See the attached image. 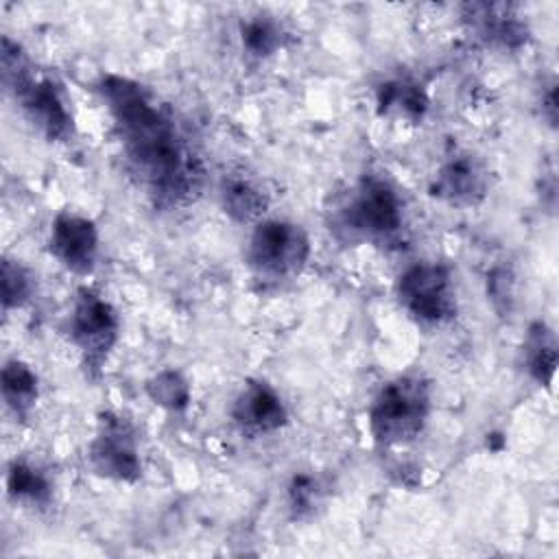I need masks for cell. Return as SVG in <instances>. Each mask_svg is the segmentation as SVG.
<instances>
[{
  "instance_id": "obj_8",
  "label": "cell",
  "mask_w": 559,
  "mask_h": 559,
  "mask_svg": "<svg viewBox=\"0 0 559 559\" xmlns=\"http://www.w3.org/2000/svg\"><path fill=\"white\" fill-rule=\"evenodd\" d=\"M90 465L96 474L133 483L140 478L142 463L138 454V441L131 424L114 413H105L98 421V432L90 443Z\"/></svg>"
},
{
  "instance_id": "obj_5",
  "label": "cell",
  "mask_w": 559,
  "mask_h": 559,
  "mask_svg": "<svg viewBox=\"0 0 559 559\" xmlns=\"http://www.w3.org/2000/svg\"><path fill=\"white\" fill-rule=\"evenodd\" d=\"M310 258L308 234L290 221H260L247 245L249 266L266 280H288L301 273Z\"/></svg>"
},
{
  "instance_id": "obj_1",
  "label": "cell",
  "mask_w": 559,
  "mask_h": 559,
  "mask_svg": "<svg viewBox=\"0 0 559 559\" xmlns=\"http://www.w3.org/2000/svg\"><path fill=\"white\" fill-rule=\"evenodd\" d=\"M100 94L133 177L157 203L177 205L190 199L201 186V164L170 111L124 76H105Z\"/></svg>"
},
{
  "instance_id": "obj_9",
  "label": "cell",
  "mask_w": 559,
  "mask_h": 559,
  "mask_svg": "<svg viewBox=\"0 0 559 559\" xmlns=\"http://www.w3.org/2000/svg\"><path fill=\"white\" fill-rule=\"evenodd\" d=\"M50 253L72 273L85 275L94 269L98 251V231L85 216L63 212L50 227Z\"/></svg>"
},
{
  "instance_id": "obj_19",
  "label": "cell",
  "mask_w": 559,
  "mask_h": 559,
  "mask_svg": "<svg viewBox=\"0 0 559 559\" xmlns=\"http://www.w3.org/2000/svg\"><path fill=\"white\" fill-rule=\"evenodd\" d=\"M151 400L168 411H179L190 400L188 382L177 371H162L157 373L146 386Z\"/></svg>"
},
{
  "instance_id": "obj_10",
  "label": "cell",
  "mask_w": 559,
  "mask_h": 559,
  "mask_svg": "<svg viewBox=\"0 0 559 559\" xmlns=\"http://www.w3.org/2000/svg\"><path fill=\"white\" fill-rule=\"evenodd\" d=\"M231 417L247 435H269L286 424L288 413L280 395L269 384L249 382L238 393L231 406Z\"/></svg>"
},
{
  "instance_id": "obj_6",
  "label": "cell",
  "mask_w": 559,
  "mask_h": 559,
  "mask_svg": "<svg viewBox=\"0 0 559 559\" xmlns=\"http://www.w3.org/2000/svg\"><path fill=\"white\" fill-rule=\"evenodd\" d=\"M402 308L424 325H441L456 314V293L452 275L437 262H417L397 280Z\"/></svg>"
},
{
  "instance_id": "obj_21",
  "label": "cell",
  "mask_w": 559,
  "mask_h": 559,
  "mask_svg": "<svg viewBox=\"0 0 559 559\" xmlns=\"http://www.w3.org/2000/svg\"><path fill=\"white\" fill-rule=\"evenodd\" d=\"M290 496V507L297 513H304L308 509H312L317 504L319 498V489H317V480L310 476H295L288 489Z\"/></svg>"
},
{
  "instance_id": "obj_7",
  "label": "cell",
  "mask_w": 559,
  "mask_h": 559,
  "mask_svg": "<svg viewBox=\"0 0 559 559\" xmlns=\"http://www.w3.org/2000/svg\"><path fill=\"white\" fill-rule=\"evenodd\" d=\"M68 330L85 365L98 369L118 341V317L109 301L90 288H81L70 312Z\"/></svg>"
},
{
  "instance_id": "obj_12",
  "label": "cell",
  "mask_w": 559,
  "mask_h": 559,
  "mask_svg": "<svg viewBox=\"0 0 559 559\" xmlns=\"http://www.w3.org/2000/svg\"><path fill=\"white\" fill-rule=\"evenodd\" d=\"M467 15L472 26L478 31L480 37L487 41L500 44L504 48H515L526 39V26L511 13L504 4H467Z\"/></svg>"
},
{
  "instance_id": "obj_18",
  "label": "cell",
  "mask_w": 559,
  "mask_h": 559,
  "mask_svg": "<svg viewBox=\"0 0 559 559\" xmlns=\"http://www.w3.org/2000/svg\"><path fill=\"white\" fill-rule=\"evenodd\" d=\"M242 48L253 57H269L282 46V28L269 15H255L240 26Z\"/></svg>"
},
{
  "instance_id": "obj_20",
  "label": "cell",
  "mask_w": 559,
  "mask_h": 559,
  "mask_svg": "<svg viewBox=\"0 0 559 559\" xmlns=\"http://www.w3.org/2000/svg\"><path fill=\"white\" fill-rule=\"evenodd\" d=\"M31 293H33V280H31L28 271L13 260H4L2 262V306H4V310L22 306L31 297Z\"/></svg>"
},
{
  "instance_id": "obj_14",
  "label": "cell",
  "mask_w": 559,
  "mask_h": 559,
  "mask_svg": "<svg viewBox=\"0 0 559 559\" xmlns=\"http://www.w3.org/2000/svg\"><path fill=\"white\" fill-rule=\"evenodd\" d=\"M37 376L22 360H9L2 367V397L4 404L20 417H24L37 402Z\"/></svg>"
},
{
  "instance_id": "obj_2",
  "label": "cell",
  "mask_w": 559,
  "mask_h": 559,
  "mask_svg": "<svg viewBox=\"0 0 559 559\" xmlns=\"http://www.w3.org/2000/svg\"><path fill=\"white\" fill-rule=\"evenodd\" d=\"M2 81L39 133L55 142L72 135V114L61 85L50 76H37L28 57L9 37L2 39Z\"/></svg>"
},
{
  "instance_id": "obj_17",
  "label": "cell",
  "mask_w": 559,
  "mask_h": 559,
  "mask_svg": "<svg viewBox=\"0 0 559 559\" xmlns=\"http://www.w3.org/2000/svg\"><path fill=\"white\" fill-rule=\"evenodd\" d=\"M378 105L384 114L397 111L402 116H421L426 109V96L419 85L411 81H389L378 92Z\"/></svg>"
},
{
  "instance_id": "obj_3",
  "label": "cell",
  "mask_w": 559,
  "mask_h": 559,
  "mask_svg": "<svg viewBox=\"0 0 559 559\" xmlns=\"http://www.w3.org/2000/svg\"><path fill=\"white\" fill-rule=\"evenodd\" d=\"M404 225L397 190L378 175H365L334 212V229L347 240L376 245L393 242Z\"/></svg>"
},
{
  "instance_id": "obj_16",
  "label": "cell",
  "mask_w": 559,
  "mask_h": 559,
  "mask_svg": "<svg viewBox=\"0 0 559 559\" xmlns=\"http://www.w3.org/2000/svg\"><path fill=\"white\" fill-rule=\"evenodd\" d=\"M9 496L31 504H46L50 498L48 478L26 461H13L7 472Z\"/></svg>"
},
{
  "instance_id": "obj_15",
  "label": "cell",
  "mask_w": 559,
  "mask_h": 559,
  "mask_svg": "<svg viewBox=\"0 0 559 559\" xmlns=\"http://www.w3.org/2000/svg\"><path fill=\"white\" fill-rule=\"evenodd\" d=\"M526 369L539 384H550L557 367V345L552 334L542 325H533L524 345Z\"/></svg>"
},
{
  "instance_id": "obj_4",
  "label": "cell",
  "mask_w": 559,
  "mask_h": 559,
  "mask_svg": "<svg viewBox=\"0 0 559 559\" xmlns=\"http://www.w3.org/2000/svg\"><path fill=\"white\" fill-rule=\"evenodd\" d=\"M430 413V389L419 376L384 384L369 408V430L378 445H406L419 437Z\"/></svg>"
},
{
  "instance_id": "obj_11",
  "label": "cell",
  "mask_w": 559,
  "mask_h": 559,
  "mask_svg": "<svg viewBox=\"0 0 559 559\" xmlns=\"http://www.w3.org/2000/svg\"><path fill=\"white\" fill-rule=\"evenodd\" d=\"M432 192L456 205H476L487 192V173L469 153H456L441 164Z\"/></svg>"
},
{
  "instance_id": "obj_13",
  "label": "cell",
  "mask_w": 559,
  "mask_h": 559,
  "mask_svg": "<svg viewBox=\"0 0 559 559\" xmlns=\"http://www.w3.org/2000/svg\"><path fill=\"white\" fill-rule=\"evenodd\" d=\"M221 203L225 212L240 223L258 221L266 205V192L247 175H225L221 183Z\"/></svg>"
}]
</instances>
